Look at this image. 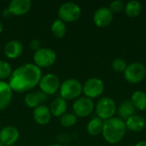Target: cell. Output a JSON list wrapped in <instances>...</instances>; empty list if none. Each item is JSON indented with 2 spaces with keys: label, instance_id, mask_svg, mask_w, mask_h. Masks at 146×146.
Masks as SVG:
<instances>
[{
  "label": "cell",
  "instance_id": "1",
  "mask_svg": "<svg viewBox=\"0 0 146 146\" xmlns=\"http://www.w3.org/2000/svg\"><path fill=\"white\" fill-rule=\"evenodd\" d=\"M42 71L34 63H25L17 67L9 79V85L13 92H26L38 85Z\"/></svg>",
  "mask_w": 146,
  "mask_h": 146
},
{
  "label": "cell",
  "instance_id": "2",
  "mask_svg": "<svg viewBox=\"0 0 146 146\" xmlns=\"http://www.w3.org/2000/svg\"><path fill=\"white\" fill-rule=\"evenodd\" d=\"M127 132L125 121L119 117H112L104 121L102 134L110 144L115 145L121 142Z\"/></svg>",
  "mask_w": 146,
  "mask_h": 146
},
{
  "label": "cell",
  "instance_id": "3",
  "mask_svg": "<svg viewBox=\"0 0 146 146\" xmlns=\"http://www.w3.org/2000/svg\"><path fill=\"white\" fill-rule=\"evenodd\" d=\"M61 98L65 100H73L80 98L83 92V85L76 79H67L61 83Z\"/></svg>",
  "mask_w": 146,
  "mask_h": 146
},
{
  "label": "cell",
  "instance_id": "4",
  "mask_svg": "<svg viewBox=\"0 0 146 146\" xmlns=\"http://www.w3.org/2000/svg\"><path fill=\"white\" fill-rule=\"evenodd\" d=\"M116 109L117 106L115 102L109 97L101 98L95 106L97 116L103 121H106L114 117L115 114L116 113Z\"/></svg>",
  "mask_w": 146,
  "mask_h": 146
},
{
  "label": "cell",
  "instance_id": "5",
  "mask_svg": "<svg viewBox=\"0 0 146 146\" xmlns=\"http://www.w3.org/2000/svg\"><path fill=\"white\" fill-rule=\"evenodd\" d=\"M81 15L80 7L74 2H66L58 9V17L64 22H74Z\"/></svg>",
  "mask_w": 146,
  "mask_h": 146
},
{
  "label": "cell",
  "instance_id": "6",
  "mask_svg": "<svg viewBox=\"0 0 146 146\" xmlns=\"http://www.w3.org/2000/svg\"><path fill=\"white\" fill-rule=\"evenodd\" d=\"M125 80L130 84H139L146 76L145 66L141 62H133L127 65L123 73Z\"/></svg>",
  "mask_w": 146,
  "mask_h": 146
},
{
  "label": "cell",
  "instance_id": "7",
  "mask_svg": "<svg viewBox=\"0 0 146 146\" xmlns=\"http://www.w3.org/2000/svg\"><path fill=\"white\" fill-rule=\"evenodd\" d=\"M56 60V53L54 50L47 47H41L34 52V64L40 68H48L52 66Z\"/></svg>",
  "mask_w": 146,
  "mask_h": 146
},
{
  "label": "cell",
  "instance_id": "8",
  "mask_svg": "<svg viewBox=\"0 0 146 146\" xmlns=\"http://www.w3.org/2000/svg\"><path fill=\"white\" fill-rule=\"evenodd\" d=\"M38 85L41 92L48 96L56 93L60 89L61 81L56 74L48 73L44 75H42Z\"/></svg>",
  "mask_w": 146,
  "mask_h": 146
},
{
  "label": "cell",
  "instance_id": "9",
  "mask_svg": "<svg viewBox=\"0 0 146 146\" xmlns=\"http://www.w3.org/2000/svg\"><path fill=\"white\" fill-rule=\"evenodd\" d=\"M104 91V83L99 78H90L83 85V93L85 97L93 99L98 98Z\"/></svg>",
  "mask_w": 146,
  "mask_h": 146
},
{
  "label": "cell",
  "instance_id": "10",
  "mask_svg": "<svg viewBox=\"0 0 146 146\" xmlns=\"http://www.w3.org/2000/svg\"><path fill=\"white\" fill-rule=\"evenodd\" d=\"M95 104L92 99L86 97H80L73 104V111L77 117H86L94 110Z\"/></svg>",
  "mask_w": 146,
  "mask_h": 146
},
{
  "label": "cell",
  "instance_id": "11",
  "mask_svg": "<svg viewBox=\"0 0 146 146\" xmlns=\"http://www.w3.org/2000/svg\"><path fill=\"white\" fill-rule=\"evenodd\" d=\"M112 21L113 13L107 7H100L93 14V21L98 27H106Z\"/></svg>",
  "mask_w": 146,
  "mask_h": 146
},
{
  "label": "cell",
  "instance_id": "12",
  "mask_svg": "<svg viewBox=\"0 0 146 146\" xmlns=\"http://www.w3.org/2000/svg\"><path fill=\"white\" fill-rule=\"evenodd\" d=\"M19 137L20 133L18 129L13 126H6L0 131V142L5 146L15 145Z\"/></svg>",
  "mask_w": 146,
  "mask_h": 146
},
{
  "label": "cell",
  "instance_id": "13",
  "mask_svg": "<svg viewBox=\"0 0 146 146\" xmlns=\"http://www.w3.org/2000/svg\"><path fill=\"white\" fill-rule=\"evenodd\" d=\"M32 7L30 0H11L8 6V11L14 15H24Z\"/></svg>",
  "mask_w": 146,
  "mask_h": 146
},
{
  "label": "cell",
  "instance_id": "14",
  "mask_svg": "<svg viewBox=\"0 0 146 146\" xmlns=\"http://www.w3.org/2000/svg\"><path fill=\"white\" fill-rule=\"evenodd\" d=\"M51 115L50 108L45 104H41L36 107L33 110V119L38 125L41 126L47 125L51 119Z\"/></svg>",
  "mask_w": 146,
  "mask_h": 146
},
{
  "label": "cell",
  "instance_id": "15",
  "mask_svg": "<svg viewBox=\"0 0 146 146\" xmlns=\"http://www.w3.org/2000/svg\"><path fill=\"white\" fill-rule=\"evenodd\" d=\"M23 51V45L22 44L16 39L9 40L3 48L4 55L9 59H15L18 58Z\"/></svg>",
  "mask_w": 146,
  "mask_h": 146
},
{
  "label": "cell",
  "instance_id": "16",
  "mask_svg": "<svg viewBox=\"0 0 146 146\" xmlns=\"http://www.w3.org/2000/svg\"><path fill=\"white\" fill-rule=\"evenodd\" d=\"M48 96L42 92H28L26 94L24 98V101L27 106L29 108L35 109L36 107L44 104V103L47 100Z\"/></svg>",
  "mask_w": 146,
  "mask_h": 146
},
{
  "label": "cell",
  "instance_id": "17",
  "mask_svg": "<svg viewBox=\"0 0 146 146\" xmlns=\"http://www.w3.org/2000/svg\"><path fill=\"white\" fill-rule=\"evenodd\" d=\"M13 91L9 83L0 80V111L6 109L11 103Z\"/></svg>",
  "mask_w": 146,
  "mask_h": 146
},
{
  "label": "cell",
  "instance_id": "18",
  "mask_svg": "<svg viewBox=\"0 0 146 146\" xmlns=\"http://www.w3.org/2000/svg\"><path fill=\"white\" fill-rule=\"evenodd\" d=\"M125 125L127 130L133 133H139L145 128L146 121L143 116L133 115L125 121Z\"/></svg>",
  "mask_w": 146,
  "mask_h": 146
},
{
  "label": "cell",
  "instance_id": "19",
  "mask_svg": "<svg viewBox=\"0 0 146 146\" xmlns=\"http://www.w3.org/2000/svg\"><path fill=\"white\" fill-rule=\"evenodd\" d=\"M135 110H136L130 100H125L121 102L116 109V112L119 115V118L123 120L124 121H127L132 115H133Z\"/></svg>",
  "mask_w": 146,
  "mask_h": 146
},
{
  "label": "cell",
  "instance_id": "20",
  "mask_svg": "<svg viewBox=\"0 0 146 146\" xmlns=\"http://www.w3.org/2000/svg\"><path fill=\"white\" fill-rule=\"evenodd\" d=\"M49 108H50V110L52 115L59 117L65 114V112L68 109V104L65 99H63L62 98L60 97V98H56L55 100H53Z\"/></svg>",
  "mask_w": 146,
  "mask_h": 146
},
{
  "label": "cell",
  "instance_id": "21",
  "mask_svg": "<svg viewBox=\"0 0 146 146\" xmlns=\"http://www.w3.org/2000/svg\"><path fill=\"white\" fill-rule=\"evenodd\" d=\"M135 110L144 111L146 110V93L143 91H136L132 94L131 100Z\"/></svg>",
  "mask_w": 146,
  "mask_h": 146
},
{
  "label": "cell",
  "instance_id": "22",
  "mask_svg": "<svg viewBox=\"0 0 146 146\" xmlns=\"http://www.w3.org/2000/svg\"><path fill=\"white\" fill-rule=\"evenodd\" d=\"M103 127H104V121L98 118V116L93 117L87 123L86 131L92 136H98L100 133H102Z\"/></svg>",
  "mask_w": 146,
  "mask_h": 146
},
{
  "label": "cell",
  "instance_id": "23",
  "mask_svg": "<svg viewBox=\"0 0 146 146\" xmlns=\"http://www.w3.org/2000/svg\"><path fill=\"white\" fill-rule=\"evenodd\" d=\"M126 15L130 18H134L139 16L142 11V4L137 0H132L127 3L124 7Z\"/></svg>",
  "mask_w": 146,
  "mask_h": 146
},
{
  "label": "cell",
  "instance_id": "24",
  "mask_svg": "<svg viewBox=\"0 0 146 146\" xmlns=\"http://www.w3.org/2000/svg\"><path fill=\"white\" fill-rule=\"evenodd\" d=\"M50 30H51L52 34L55 37L60 38H62L65 36V34L67 33V26L64 21H62V20H60L58 18V19H56L52 22Z\"/></svg>",
  "mask_w": 146,
  "mask_h": 146
},
{
  "label": "cell",
  "instance_id": "25",
  "mask_svg": "<svg viewBox=\"0 0 146 146\" xmlns=\"http://www.w3.org/2000/svg\"><path fill=\"white\" fill-rule=\"evenodd\" d=\"M77 116L72 113H65L61 116L60 122L61 125L64 127H70L76 124L77 122Z\"/></svg>",
  "mask_w": 146,
  "mask_h": 146
},
{
  "label": "cell",
  "instance_id": "26",
  "mask_svg": "<svg viewBox=\"0 0 146 146\" xmlns=\"http://www.w3.org/2000/svg\"><path fill=\"white\" fill-rule=\"evenodd\" d=\"M12 68L9 62L0 60V80H3L6 79H9L12 74Z\"/></svg>",
  "mask_w": 146,
  "mask_h": 146
},
{
  "label": "cell",
  "instance_id": "27",
  "mask_svg": "<svg viewBox=\"0 0 146 146\" xmlns=\"http://www.w3.org/2000/svg\"><path fill=\"white\" fill-rule=\"evenodd\" d=\"M111 67H112L113 70L117 73H124L127 67V64L123 58L118 57V58H115V60H113V62L111 63Z\"/></svg>",
  "mask_w": 146,
  "mask_h": 146
},
{
  "label": "cell",
  "instance_id": "28",
  "mask_svg": "<svg viewBox=\"0 0 146 146\" xmlns=\"http://www.w3.org/2000/svg\"><path fill=\"white\" fill-rule=\"evenodd\" d=\"M124 7H125V4L123 3L122 1L115 0V1H113L110 3L109 9L114 14V13H119V12L122 11L124 9Z\"/></svg>",
  "mask_w": 146,
  "mask_h": 146
},
{
  "label": "cell",
  "instance_id": "29",
  "mask_svg": "<svg viewBox=\"0 0 146 146\" xmlns=\"http://www.w3.org/2000/svg\"><path fill=\"white\" fill-rule=\"evenodd\" d=\"M29 46L30 48L35 51H37L38 50H39L41 48V43L38 39H36V38H33L30 41V44H29Z\"/></svg>",
  "mask_w": 146,
  "mask_h": 146
},
{
  "label": "cell",
  "instance_id": "30",
  "mask_svg": "<svg viewBox=\"0 0 146 146\" xmlns=\"http://www.w3.org/2000/svg\"><path fill=\"white\" fill-rule=\"evenodd\" d=\"M135 146H146V140H141V141H139Z\"/></svg>",
  "mask_w": 146,
  "mask_h": 146
},
{
  "label": "cell",
  "instance_id": "31",
  "mask_svg": "<svg viewBox=\"0 0 146 146\" xmlns=\"http://www.w3.org/2000/svg\"><path fill=\"white\" fill-rule=\"evenodd\" d=\"M3 23L0 21V33L3 32Z\"/></svg>",
  "mask_w": 146,
  "mask_h": 146
},
{
  "label": "cell",
  "instance_id": "32",
  "mask_svg": "<svg viewBox=\"0 0 146 146\" xmlns=\"http://www.w3.org/2000/svg\"><path fill=\"white\" fill-rule=\"evenodd\" d=\"M49 146H63L62 145H60V144H52V145H50Z\"/></svg>",
  "mask_w": 146,
  "mask_h": 146
},
{
  "label": "cell",
  "instance_id": "33",
  "mask_svg": "<svg viewBox=\"0 0 146 146\" xmlns=\"http://www.w3.org/2000/svg\"><path fill=\"white\" fill-rule=\"evenodd\" d=\"M0 146H5V145H3V143H1V142H0Z\"/></svg>",
  "mask_w": 146,
  "mask_h": 146
},
{
  "label": "cell",
  "instance_id": "34",
  "mask_svg": "<svg viewBox=\"0 0 146 146\" xmlns=\"http://www.w3.org/2000/svg\"><path fill=\"white\" fill-rule=\"evenodd\" d=\"M12 146H19V145H12Z\"/></svg>",
  "mask_w": 146,
  "mask_h": 146
}]
</instances>
